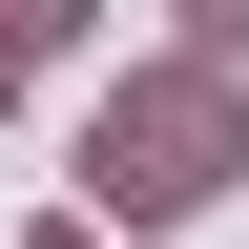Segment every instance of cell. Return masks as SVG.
<instances>
[{"label":"cell","mask_w":249,"mask_h":249,"mask_svg":"<svg viewBox=\"0 0 249 249\" xmlns=\"http://www.w3.org/2000/svg\"><path fill=\"white\" fill-rule=\"evenodd\" d=\"M42 249H83V229H42Z\"/></svg>","instance_id":"3"},{"label":"cell","mask_w":249,"mask_h":249,"mask_svg":"<svg viewBox=\"0 0 249 249\" xmlns=\"http://www.w3.org/2000/svg\"><path fill=\"white\" fill-rule=\"evenodd\" d=\"M229 166H249V124H229V83H208V62H166V83H104V124H83V187H104L124 229H187Z\"/></svg>","instance_id":"1"},{"label":"cell","mask_w":249,"mask_h":249,"mask_svg":"<svg viewBox=\"0 0 249 249\" xmlns=\"http://www.w3.org/2000/svg\"><path fill=\"white\" fill-rule=\"evenodd\" d=\"M0 83H21V21H0Z\"/></svg>","instance_id":"2"}]
</instances>
